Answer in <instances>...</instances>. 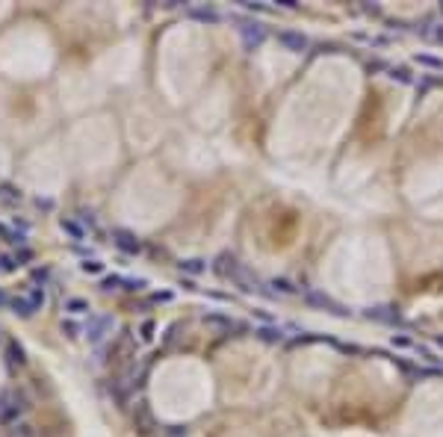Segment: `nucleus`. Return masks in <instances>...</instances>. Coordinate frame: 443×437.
Wrapping results in <instances>:
<instances>
[{"mask_svg":"<svg viewBox=\"0 0 443 437\" xmlns=\"http://www.w3.org/2000/svg\"><path fill=\"white\" fill-rule=\"evenodd\" d=\"M0 272H3V257H0Z\"/></svg>","mask_w":443,"mask_h":437,"instance_id":"4be33fe9","label":"nucleus"},{"mask_svg":"<svg viewBox=\"0 0 443 437\" xmlns=\"http://www.w3.org/2000/svg\"><path fill=\"white\" fill-rule=\"evenodd\" d=\"M189 15H192V18H201V21H210V24H213V21H219V15H216L213 9H192Z\"/></svg>","mask_w":443,"mask_h":437,"instance_id":"f8f14e48","label":"nucleus"},{"mask_svg":"<svg viewBox=\"0 0 443 437\" xmlns=\"http://www.w3.org/2000/svg\"><path fill=\"white\" fill-rule=\"evenodd\" d=\"M113 328V316H92L89 319V325H86V337H89V343H101L103 337L109 334Z\"/></svg>","mask_w":443,"mask_h":437,"instance_id":"f03ea898","label":"nucleus"},{"mask_svg":"<svg viewBox=\"0 0 443 437\" xmlns=\"http://www.w3.org/2000/svg\"><path fill=\"white\" fill-rule=\"evenodd\" d=\"M242 38H245L248 48L260 45V42H263V27H260V24H245V27H242Z\"/></svg>","mask_w":443,"mask_h":437,"instance_id":"20e7f679","label":"nucleus"},{"mask_svg":"<svg viewBox=\"0 0 443 437\" xmlns=\"http://www.w3.org/2000/svg\"><path fill=\"white\" fill-rule=\"evenodd\" d=\"M80 269H83L86 275H98V272H101L103 266H101V263H98V260H86L83 266H80Z\"/></svg>","mask_w":443,"mask_h":437,"instance_id":"ddd939ff","label":"nucleus"},{"mask_svg":"<svg viewBox=\"0 0 443 437\" xmlns=\"http://www.w3.org/2000/svg\"><path fill=\"white\" fill-rule=\"evenodd\" d=\"M30 257H33V254H30L27 248H21V251H18V257H15V260H18V266H21V263H27V260H30Z\"/></svg>","mask_w":443,"mask_h":437,"instance_id":"a211bd4d","label":"nucleus"},{"mask_svg":"<svg viewBox=\"0 0 443 437\" xmlns=\"http://www.w3.org/2000/svg\"><path fill=\"white\" fill-rule=\"evenodd\" d=\"M33 281H42L45 284L48 281V269H33Z\"/></svg>","mask_w":443,"mask_h":437,"instance_id":"f3484780","label":"nucleus"},{"mask_svg":"<svg viewBox=\"0 0 443 437\" xmlns=\"http://www.w3.org/2000/svg\"><path fill=\"white\" fill-rule=\"evenodd\" d=\"M65 310L68 313H89V301L86 298H68L65 301Z\"/></svg>","mask_w":443,"mask_h":437,"instance_id":"9d476101","label":"nucleus"},{"mask_svg":"<svg viewBox=\"0 0 443 437\" xmlns=\"http://www.w3.org/2000/svg\"><path fill=\"white\" fill-rule=\"evenodd\" d=\"M59 227H62V230L68 233V236L74 240V243H80V240H86V227H83V225H77V222H71V219H62V222H59Z\"/></svg>","mask_w":443,"mask_h":437,"instance_id":"39448f33","label":"nucleus"},{"mask_svg":"<svg viewBox=\"0 0 443 437\" xmlns=\"http://www.w3.org/2000/svg\"><path fill=\"white\" fill-rule=\"evenodd\" d=\"M3 304H9V298H6V293H3V290H0V307H3Z\"/></svg>","mask_w":443,"mask_h":437,"instance_id":"aec40b11","label":"nucleus"},{"mask_svg":"<svg viewBox=\"0 0 443 437\" xmlns=\"http://www.w3.org/2000/svg\"><path fill=\"white\" fill-rule=\"evenodd\" d=\"M180 266H187L189 272H201L204 266H201V260H187V263H180Z\"/></svg>","mask_w":443,"mask_h":437,"instance_id":"4468645a","label":"nucleus"},{"mask_svg":"<svg viewBox=\"0 0 443 437\" xmlns=\"http://www.w3.org/2000/svg\"><path fill=\"white\" fill-rule=\"evenodd\" d=\"M27 405L24 399L18 396V393H0V422H12L15 417H21V411H24Z\"/></svg>","mask_w":443,"mask_h":437,"instance_id":"f257e3e1","label":"nucleus"},{"mask_svg":"<svg viewBox=\"0 0 443 437\" xmlns=\"http://www.w3.org/2000/svg\"><path fill=\"white\" fill-rule=\"evenodd\" d=\"M278 38H281V42H284V45H287L290 51H302V48H305V35H296V33H281Z\"/></svg>","mask_w":443,"mask_h":437,"instance_id":"1a4fd4ad","label":"nucleus"},{"mask_svg":"<svg viewBox=\"0 0 443 437\" xmlns=\"http://www.w3.org/2000/svg\"><path fill=\"white\" fill-rule=\"evenodd\" d=\"M9 361H12V364H18V367H21V364L27 361V357H24V349L18 346L15 340H9Z\"/></svg>","mask_w":443,"mask_h":437,"instance_id":"9b49d317","label":"nucleus"},{"mask_svg":"<svg viewBox=\"0 0 443 437\" xmlns=\"http://www.w3.org/2000/svg\"><path fill=\"white\" fill-rule=\"evenodd\" d=\"M62 331L68 334V337H77V331H80V328H77L74 322H62Z\"/></svg>","mask_w":443,"mask_h":437,"instance_id":"2eb2a0df","label":"nucleus"},{"mask_svg":"<svg viewBox=\"0 0 443 437\" xmlns=\"http://www.w3.org/2000/svg\"><path fill=\"white\" fill-rule=\"evenodd\" d=\"M9 307H12V313L24 316V319H27V316H33V307H30V301H27V298H12V301H9Z\"/></svg>","mask_w":443,"mask_h":437,"instance_id":"6e6552de","label":"nucleus"},{"mask_svg":"<svg viewBox=\"0 0 443 437\" xmlns=\"http://www.w3.org/2000/svg\"><path fill=\"white\" fill-rule=\"evenodd\" d=\"M24 298L30 301L33 313H35V310H42V307H45V290H42V287H33V290H30V293H27Z\"/></svg>","mask_w":443,"mask_h":437,"instance_id":"0eeeda50","label":"nucleus"},{"mask_svg":"<svg viewBox=\"0 0 443 437\" xmlns=\"http://www.w3.org/2000/svg\"><path fill=\"white\" fill-rule=\"evenodd\" d=\"M116 245H119L121 251H127V254H139V251H142L139 240H133L127 230H116Z\"/></svg>","mask_w":443,"mask_h":437,"instance_id":"7ed1b4c3","label":"nucleus"},{"mask_svg":"<svg viewBox=\"0 0 443 437\" xmlns=\"http://www.w3.org/2000/svg\"><path fill=\"white\" fill-rule=\"evenodd\" d=\"M154 337V322H145L142 325V340H151Z\"/></svg>","mask_w":443,"mask_h":437,"instance_id":"dca6fc26","label":"nucleus"},{"mask_svg":"<svg viewBox=\"0 0 443 437\" xmlns=\"http://www.w3.org/2000/svg\"><path fill=\"white\" fill-rule=\"evenodd\" d=\"M24 195H21V189L18 186H12V183H0V201L3 204H18Z\"/></svg>","mask_w":443,"mask_h":437,"instance_id":"423d86ee","label":"nucleus"},{"mask_svg":"<svg viewBox=\"0 0 443 437\" xmlns=\"http://www.w3.org/2000/svg\"><path fill=\"white\" fill-rule=\"evenodd\" d=\"M35 207H42V210H51L53 201H48V198H45V201H42V198H35Z\"/></svg>","mask_w":443,"mask_h":437,"instance_id":"6ab92c4d","label":"nucleus"},{"mask_svg":"<svg viewBox=\"0 0 443 437\" xmlns=\"http://www.w3.org/2000/svg\"><path fill=\"white\" fill-rule=\"evenodd\" d=\"M3 233H6V227H3V225H0V236H3Z\"/></svg>","mask_w":443,"mask_h":437,"instance_id":"412c9836","label":"nucleus"}]
</instances>
